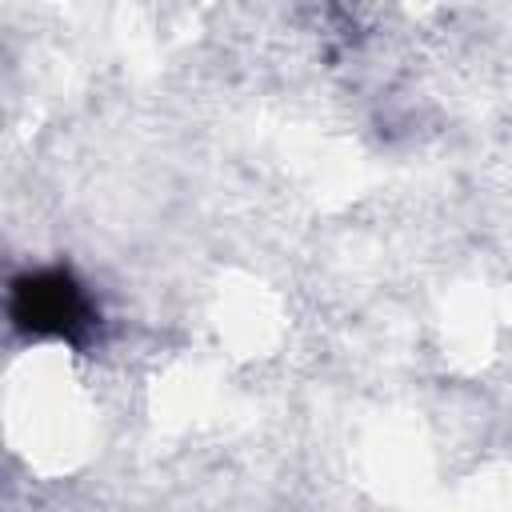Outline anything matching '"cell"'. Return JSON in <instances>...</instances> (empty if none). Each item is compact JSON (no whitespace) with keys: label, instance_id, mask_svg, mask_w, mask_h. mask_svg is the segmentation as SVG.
Returning <instances> with one entry per match:
<instances>
[{"label":"cell","instance_id":"obj_1","mask_svg":"<svg viewBox=\"0 0 512 512\" xmlns=\"http://www.w3.org/2000/svg\"><path fill=\"white\" fill-rule=\"evenodd\" d=\"M8 316L24 336L68 340L76 348L96 328V308H92L88 292L60 268H44V272L20 276L12 284Z\"/></svg>","mask_w":512,"mask_h":512}]
</instances>
